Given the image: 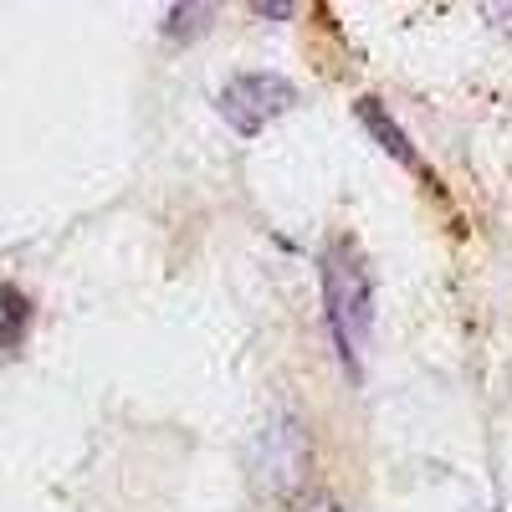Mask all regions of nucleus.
Listing matches in <instances>:
<instances>
[{
    "instance_id": "1",
    "label": "nucleus",
    "mask_w": 512,
    "mask_h": 512,
    "mask_svg": "<svg viewBox=\"0 0 512 512\" xmlns=\"http://www.w3.org/2000/svg\"><path fill=\"white\" fill-rule=\"evenodd\" d=\"M318 277H323V308L344 374L359 379V349L369 344V323H374V282L364 267V251L349 236H333L318 256Z\"/></svg>"
},
{
    "instance_id": "2",
    "label": "nucleus",
    "mask_w": 512,
    "mask_h": 512,
    "mask_svg": "<svg viewBox=\"0 0 512 512\" xmlns=\"http://www.w3.org/2000/svg\"><path fill=\"white\" fill-rule=\"evenodd\" d=\"M246 472H251L256 497H267V502H292L303 492L308 477H313V441L303 431V420L287 415V410L272 415L262 425V436L251 441Z\"/></svg>"
},
{
    "instance_id": "3",
    "label": "nucleus",
    "mask_w": 512,
    "mask_h": 512,
    "mask_svg": "<svg viewBox=\"0 0 512 512\" xmlns=\"http://www.w3.org/2000/svg\"><path fill=\"white\" fill-rule=\"evenodd\" d=\"M292 103H297V88L282 72H236L221 88V98H216L221 118L236 128V134H246V139L262 134V128L272 118H282Z\"/></svg>"
},
{
    "instance_id": "4",
    "label": "nucleus",
    "mask_w": 512,
    "mask_h": 512,
    "mask_svg": "<svg viewBox=\"0 0 512 512\" xmlns=\"http://www.w3.org/2000/svg\"><path fill=\"white\" fill-rule=\"evenodd\" d=\"M354 118L369 128V139H374L384 154H390L395 164H405V169H420V154H415L410 134H405V128H400L390 113H384V103H379V98H354Z\"/></svg>"
},
{
    "instance_id": "5",
    "label": "nucleus",
    "mask_w": 512,
    "mask_h": 512,
    "mask_svg": "<svg viewBox=\"0 0 512 512\" xmlns=\"http://www.w3.org/2000/svg\"><path fill=\"white\" fill-rule=\"evenodd\" d=\"M26 328H31V303H26L21 287L6 282V287H0V354H16Z\"/></svg>"
},
{
    "instance_id": "6",
    "label": "nucleus",
    "mask_w": 512,
    "mask_h": 512,
    "mask_svg": "<svg viewBox=\"0 0 512 512\" xmlns=\"http://www.w3.org/2000/svg\"><path fill=\"white\" fill-rule=\"evenodd\" d=\"M210 6H169V21H164V36L169 41H190V36H200L205 26H210Z\"/></svg>"
},
{
    "instance_id": "7",
    "label": "nucleus",
    "mask_w": 512,
    "mask_h": 512,
    "mask_svg": "<svg viewBox=\"0 0 512 512\" xmlns=\"http://www.w3.org/2000/svg\"><path fill=\"white\" fill-rule=\"evenodd\" d=\"M297 512H349V507H344V502H333V497H308Z\"/></svg>"
},
{
    "instance_id": "8",
    "label": "nucleus",
    "mask_w": 512,
    "mask_h": 512,
    "mask_svg": "<svg viewBox=\"0 0 512 512\" xmlns=\"http://www.w3.org/2000/svg\"><path fill=\"white\" fill-rule=\"evenodd\" d=\"M251 11H256V16H292V6H287V0H277V6H267V0H256Z\"/></svg>"
}]
</instances>
